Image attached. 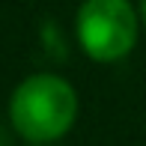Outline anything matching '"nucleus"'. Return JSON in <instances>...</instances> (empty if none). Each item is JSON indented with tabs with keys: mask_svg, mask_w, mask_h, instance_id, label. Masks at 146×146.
Returning a JSON list of instances; mask_svg holds the SVG:
<instances>
[{
	"mask_svg": "<svg viewBox=\"0 0 146 146\" xmlns=\"http://www.w3.org/2000/svg\"><path fill=\"white\" fill-rule=\"evenodd\" d=\"M75 116L78 92L60 75H30L9 98L12 128L36 146L63 137L75 125Z\"/></svg>",
	"mask_w": 146,
	"mask_h": 146,
	"instance_id": "1",
	"label": "nucleus"
},
{
	"mask_svg": "<svg viewBox=\"0 0 146 146\" xmlns=\"http://www.w3.org/2000/svg\"><path fill=\"white\" fill-rule=\"evenodd\" d=\"M75 30L90 60L116 63L137 45L140 18L128 0H84Z\"/></svg>",
	"mask_w": 146,
	"mask_h": 146,
	"instance_id": "2",
	"label": "nucleus"
},
{
	"mask_svg": "<svg viewBox=\"0 0 146 146\" xmlns=\"http://www.w3.org/2000/svg\"><path fill=\"white\" fill-rule=\"evenodd\" d=\"M140 12H143V21H146V0H140Z\"/></svg>",
	"mask_w": 146,
	"mask_h": 146,
	"instance_id": "3",
	"label": "nucleus"
}]
</instances>
